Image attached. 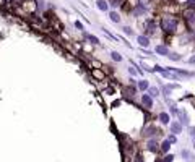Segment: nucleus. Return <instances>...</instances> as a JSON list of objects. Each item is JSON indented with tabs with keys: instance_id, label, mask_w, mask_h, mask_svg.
Segmentation results:
<instances>
[{
	"instance_id": "18",
	"label": "nucleus",
	"mask_w": 195,
	"mask_h": 162,
	"mask_svg": "<svg viewBox=\"0 0 195 162\" xmlns=\"http://www.w3.org/2000/svg\"><path fill=\"white\" fill-rule=\"evenodd\" d=\"M111 59L114 60V62H122V60H124L122 55L119 54V52H116V51H112V52H111Z\"/></svg>"
},
{
	"instance_id": "27",
	"label": "nucleus",
	"mask_w": 195,
	"mask_h": 162,
	"mask_svg": "<svg viewBox=\"0 0 195 162\" xmlns=\"http://www.w3.org/2000/svg\"><path fill=\"white\" fill-rule=\"evenodd\" d=\"M122 29H124V33L127 34V36H132V34H134V31H132V28H129V26H125V28H122Z\"/></svg>"
},
{
	"instance_id": "20",
	"label": "nucleus",
	"mask_w": 195,
	"mask_h": 162,
	"mask_svg": "<svg viewBox=\"0 0 195 162\" xmlns=\"http://www.w3.org/2000/svg\"><path fill=\"white\" fill-rule=\"evenodd\" d=\"M127 71H129V75H130V76H137V75H140V71H138V68H135V67H129V68H127Z\"/></svg>"
},
{
	"instance_id": "24",
	"label": "nucleus",
	"mask_w": 195,
	"mask_h": 162,
	"mask_svg": "<svg viewBox=\"0 0 195 162\" xmlns=\"http://www.w3.org/2000/svg\"><path fill=\"white\" fill-rule=\"evenodd\" d=\"M174 160V156L172 154H166L164 157H163V162H172Z\"/></svg>"
},
{
	"instance_id": "22",
	"label": "nucleus",
	"mask_w": 195,
	"mask_h": 162,
	"mask_svg": "<svg viewBox=\"0 0 195 162\" xmlns=\"http://www.w3.org/2000/svg\"><path fill=\"white\" fill-rule=\"evenodd\" d=\"M167 140L171 141V144H174V143H177V135H174V133H171L167 136Z\"/></svg>"
},
{
	"instance_id": "16",
	"label": "nucleus",
	"mask_w": 195,
	"mask_h": 162,
	"mask_svg": "<svg viewBox=\"0 0 195 162\" xmlns=\"http://www.w3.org/2000/svg\"><path fill=\"white\" fill-rule=\"evenodd\" d=\"M91 75H93L94 78H98V79H104V76H106V75L101 70H98V68H94V70L91 71Z\"/></svg>"
},
{
	"instance_id": "23",
	"label": "nucleus",
	"mask_w": 195,
	"mask_h": 162,
	"mask_svg": "<svg viewBox=\"0 0 195 162\" xmlns=\"http://www.w3.org/2000/svg\"><path fill=\"white\" fill-rule=\"evenodd\" d=\"M182 157H184L185 160H192V159H190L192 156H190V152H189L187 149H184V151H182Z\"/></svg>"
},
{
	"instance_id": "25",
	"label": "nucleus",
	"mask_w": 195,
	"mask_h": 162,
	"mask_svg": "<svg viewBox=\"0 0 195 162\" xmlns=\"http://www.w3.org/2000/svg\"><path fill=\"white\" fill-rule=\"evenodd\" d=\"M185 3H187L189 8H193L195 10V0H185Z\"/></svg>"
},
{
	"instance_id": "7",
	"label": "nucleus",
	"mask_w": 195,
	"mask_h": 162,
	"mask_svg": "<svg viewBox=\"0 0 195 162\" xmlns=\"http://www.w3.org/2000/svg\"><path fill=\"white\" fill-rule=\"evenodd\" d=\"M182 128H184V125H182L179 120H174V122L169 123V130H171V133H174V135L182 133Z\"/></svg>"
},
{
	"instance_id": "5",
	"label": "nucleus",
	"mask_w": 195,
	"mask_h": 162,
	"mask_svg": "<svg viewBox=\"0 0 195 162\" xmlns=\"http://www.w3.org/2000/svg\"><path fill=\"white\" fill-rule=\"evenodd\" d=\"M169 70H172L176 75H179L180 78H193L195 76V71H187V70H180V68H171V67H169Z\"/></svg>"
},
{
	"instance_id": "3",
	"label": "nucleus",
	"mask_w": 195,
	"mask_h": 162,
	"mask_svg": "<svg viewBox=\"0 0 195 162\" xmlns=\"http://www.w3.org/2000/svg\"><path fill=\"white\" fill-rule=\"evenodd\" d=\"M140 101H142V105L146 110H151L153 109V105H155V102H153V97L148 94V92H143L142 94V97H140Z\"/></svg>"
},
{
	"instance_id": "14",
	"label": "nucleus",
	"mask_w": 195,
	"mask_h": 162,
	"mask_svg": "<svg viewBox=\"0 0 195 162\" xmlns=\"http://www.w3.org/2000/svg\"><path fill=\"white\" fill-rule=\"evenodd\" d=\"M96 7L101 10V11H108L109 10V3H108V0H98V2H96Z\"/></svg>"
},
{
	"instance_id": "6",
	"label": "nucleus",
	"mask_w": 195,
	"mask_h": 162,
	"mask_svg": "<svg viewBox=\"0 0 195 162\" xmlns=\"http://www.w3.org/2000/svg\"><path fill=\"white\" fill-rule=\"evenodd\" d=\"M146 149H148V151H151V152H158L159 149H161V144L155 138H150L148 143H146Z\"/></svg>"
},
{
	"instance_id": "12",
	"label": "nucleus",
	"mask_w": 195,
	"mask_h": 162,
	"mask_svg": "<svg viewBox=\"0 0 195 162\" xmlns=\"http://www.w3.org/2000/svg\"><path fill=\"white\" fill-rule=\"evenodd\" d=\"M158 120L163 123V125H169L171 123V114H167V112H161L158 115Z\"/></svg>"
},
{
	"instance_id": "10",
	"label": "nucleus",
	"mask_w": 195,
	"mask_h": 162,
	"mask_svg": "<svg viewBox=\"0 0 195 162\" xmlns=\"http://www.w3.org/2000/svg\"><path fill=\"white\" fill-rule=\"evenodd\" d=\"M137 88H138V91L146 92V91L150 89V81H148V79H138V81H137Z\"/></svg>"
},
{
	"instance_id": "11",
	"label": "nucleus",
	"mask_w": 195,
	"mask_h": 162,
	"mask_svg": "<svg viewBox=\"0 0 195 162\" xmlns=\"http://www.w3.org/2000/svg\"><path fill=\"white\" fill-rule=\"evenodd\" d=\"M177 117H179V122L182 123V125H184V127H189V115H187V112H185L184 109H179Z\"/></svg>"
},
{
	"instance_id": "21",
	"label": "nucleus",
	"mask_w": 195,
	"mask_h": 162,
	"mask_svg": "<svg viewBox=\"0 0 195 162\" xmlns=\"http://www.w3.org/2000/svg\"><path fill=\"white\" fill-rule=\"evenodd\" d=\"M86 37H88V41H90L91 44H94V46H98V44H99V39H98L96 36H91V34H90V36H86Z\"/></svg>"
},
{
	"instance_id": "17",
	"label": "nucleus",
	"mask_w": 195,
	"mask_h": 162,
	"mask_svg": "<svg viewBox=\"0 0 195 162\" xmlns=\"http://www.w3.org/2000/svg\"><path fill=\"white\" fill-rule=\"evenodd\" d=\"M109 18H111L112 23H121V16H119L117 11H111V13H109Z\"/></svg>"
},
{
	"instance_id": "15",
	"label": "nucleus",
	"mask_w": 195,
	"mask_h": 162,
	"mask_svg": "<svg viewBox=\"0 0 195 162\" xmlns=\"http://www.w3.org/2000/svg\"><path fill=\"white\" fill-rule=\"evenodd\" d=\"M169 149H171V141L169 140H164L161 143V151L163 152H169Z\"/></svg>"
},
{
	"instance_id": "13",
	"label": "nucleus",
	"mask_w": 195,
	"mask_h": 162,
	"mask_svg": "<svg viewBox=\"0 0 195 162\" xmlns=\"http://www.w3.org/2000/svg\"><path fill=\"white\" fill-rule=\"evenodd\" d=\"M150 96H151L153 99H156V97H159V94H161V89L159 88H156V86H150V89L146 91Z\"/></svg>"
},
{
	"instance_id": "29",
	"label": "nucleus",
	"mask_w": 195,
	"mask_h": 162,
	"mask_svg": "<svg viewBox=\"0 0 195 162\" xmlns=\"http://www.w3.org/2000/svg\"><path fill=\"white\" fill-rule=\"evenodd\" d=\"M189 132H190V136H192V140L195 141V127H189Z\"/></svg>"
},
{
	"instance_id": "26",
	"label": "nucleus",
	"mask_w": 195,
	"mask_h": 162,
	"mask_svg": "<svg viewBox=\"0 0 195 162\" xmlns=\"http://www.w3.org/2000/svg\"><path fill=\"white\" fill-rule=\"evenodd\" d=\"M75 28H77L78 31H83L85 28H83V23H81V21H75Z\"/></svg>"
},
{
	"instance_id": "28",
	"label": "nucleus",
	"mask_w": 195,
	"mask_h": 162,
	"mask_svg": "<svg viewBox=\"0 0 195 162\" xmlns=\"http://www.w3.org/2000/svg\"><path fill=\"white\" fill-rule=\"evenodd\" d=\"M187 63H189V65H195V54L192 55V57L187 59Z\"/></svg>"
},
{
	"instance_id": "8",
	"label": "nucleus",
	"mask_w": 195,
	"mask_h": 162,
	"mask_svg": "<svg viewBox=\"0 0 195 162\" xmlns=\"http://www.w3.org/2000/svg\"><path fill=\"white\" fill-rule=\"evenodd\" d=\"M137 42H138V46H140L142 49L150 47V37H148L146 34H140V36H137Z\"/></svg>"
},
{
	"instance_id": "19",
	"label": "nucleus",
	"mask_w": 195,
	"mask_h": 162,
	"mask_svg": "<svg viewBox=\"0 0 195 162\" xmlns=\"http://www.w3.org/2000/svg\"><path fill=\"white\" fill-rule=\"evenodd\" d=\"M167 59H169V60H172V62H179V60H182L180 54H177V52H171V54L167 55Z\"/></svg>"
},
{
	"instance_id": "1",
	"label": "nucleus",
	"mask_w": 195,
	"mask_h": 162,
	"mask_svg": "<svg viewBox=\"0 0 195 162\" xmlns=\"http://www.w3.org/2000/svg\"><path fill=\"white\" fill-rule=\"evenodd\" d=\"M159 28L164 34H176L179 28V18L174 15H163L159 21Z\"/></svg>"
},
{
	"instance_id": "2",
	"label": "nucleus",
	"mask_w": 195,
	"mask_h": 162,
	"mask_svg": "<svg viewBox=\"0 0 195 162\" xmlns=\"http://www.w3.org/2000/svg\"><path fill=\"white\" fill-rule=\"evenodd\" d=\"M184 20H185V24L190 33H195V10L193 8H189L184 11Z\"/></svg>"
},
{
	"instance_id": "4",
	"label": "nucleus",
	"mask_w": 195,
	"mask_h": 162,
	"mask_svg": "<svg viewBox=\"0 0 195 162\" xmlns=\"http://www.w3.org/2000/svg\"><path fill=\"white\" fill-rule=\"evenodd\" d=\"M161 132L155 125H146L143 128V136H146V138H155L156 135H159Z\"/></svg>"
},
{
	"instance_id": "9",
	"label": "nucleus",
	"mask_w": 195,
	"mask_h": 162,
	"mask_svg": "<svg viewBox=\"0 0 195 162\" xmlns=\"http://www.w3.org/2000/svg\"><path fill=\"white\" fill-rule=\"evenodd\" d=\"M155 52L158 54V55H163V57H167L169 54H171V51H169V47L166 44H159V46H156L155 47Z\"/></svg>"
}]
</instances>
